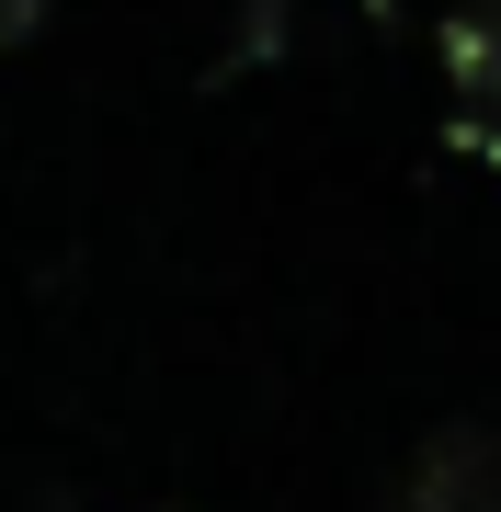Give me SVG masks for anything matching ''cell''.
<instances>
[{
  "instance_id": "6da1fadb",
  "label": "cell",
  "mask_w": 501,
  "mask_h": 512,
  "mask_svg": "<svg viewBox=\"0 0 501 512\" xmlns=\"http://www.w3.org/2000/svg\"><path fill=\"white\" fill-rule=\"evenodd\" d=\"M410 501L422 512H501V433H433Z\"/></svg>"
}]
</instances>
